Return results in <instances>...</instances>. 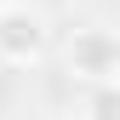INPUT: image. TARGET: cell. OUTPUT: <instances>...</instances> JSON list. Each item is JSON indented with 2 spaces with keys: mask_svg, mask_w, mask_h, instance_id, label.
I'll use <instances>...</instances> for the list:
<instances>
[{
  "mask_svg": "<svg viewBox=\"0 0 120 120\" xmlns=\"http://www.w3.org/2000/svg\"><path fill=\"white\" fill-rule=\"evenodd\" d=\"M63 63L74 80L97 86V80H120V29H103V23H86L69 34L63 46Z\"/></svg>",
  "mask_w": 120,
  "mask_h": 120,
  "instance_id": "1",
  "label": "cell"
},
{
  "mask_svg": "<svg viewBox=\"0 0 120 120\" xmlns=\"http://www.w3.org/2000/svg\"><path fill=\"white\" fill-rule=\"evenodd\" d=\"M46 40H52V29H46V11L40 6H23V0L0 6V63H11V69L40 63Z\"/></svg>",
  "mask_w": 120,
  "mask_h": 120,
  "instance_id": "2",
  "label": "cell"
},
{
  "mask_svg": "<svg viewBox=\"0 0 120 120\" xmlns=\"http://www.w3.org/2000/svg\"><path fill=\"white\" fill-rule=\"evenodd\" d=\"M86 120H120V80H97L86 92Z\"/></svg>",
  "mask_w": 120,
  "mask_h": 120,
  "instance_id": "3",
  "label": "cell"
},
{
  "mask_svg": "<svg viewBox=\"0 0 120 120\" xmlns=\"http://www.w3.org/2000/svg\"><path fill=\"white\" fill-rule=\"evenodd\" d=\"M0 6H6V0H0Z\"/></svg>",
  "mask_w": 120,
  "mask_h": 120,
  "instance_id": "4",
  "label": "cell"
}]
</instances>
